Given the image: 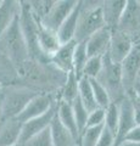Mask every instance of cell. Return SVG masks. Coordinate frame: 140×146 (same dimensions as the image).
<instances>
[{"instance_id":"obj_1","label":"cell","mask_w":140,"mask_h":146,"mask_svg":"<svg viewBox=\"0 0 140 146\" xmlns=\"http://www.w3.org/2000/svg\"><path fill=\"white\" fill-rule=\"evenodd\" d=\"M0 54L10 61L15 67L17 74H20L26 63L29 61L28 49L20 28L19 15L15 17L7 31L0 38Z\"/></svg>"},{"instance_id":"obj_2","label":"cell","mask_w":140,"mask_h":146,"mask_svg":"<svg viewBox=\"0 0 140 146\" xmlns=\"http://www.w3.org/2000/svg\"><path fill=\"white\" fill-rule=\"evenodd\" d=\"M39 91L23 85H4V96H3V121L16 118L23 111L31 100ZM1 121V122H3Z\"/></svg>"},{"instance_id":"obj_3","label":"cell","mask_w":140,"mask_h":146,"mask_svg":"<svg viewBox=\"0 0 140 146\" xmlns=\"http://www.w3.org/2000/svg\"><path fill=\"white\" fill-rule=\"evenodd\" d=\"M105 27L101 10V3H94L90 5V1H82L80 13L78 18V25L74 35L77 43L87 42L94 33Z\"/></svg>"},{"instance_id":"obj_4","label":"cell","mask_w":140,"mask_h":146,"mask_svg":"<svg viewBox=\"0 0 140 146\" xmlns=\"http://www.w3.org/2000/svg\"><path fill=\"white\" fill-rule=\"evenodd\" d=\"M19 22L20 28L22 32V35L25 38V42L28 49L29 60L40 63L42 61L46 60L40 50L38 48V40H37V18L34 17L32 10H31L28 1H20V11H19Z\"/></svg>"},{"instance_id":"obj_5","label":"cell","mask_w":140,"mask_h":146,"mask_svg":"<svg viewBox=\"0 0 140 146\" xmlns=\"http://www.w3.org/2000/svg\"><path fill=\"white\" fill-rule=\"evenodd\" d=\"M99 83L104 85V88L107 90L110 95L111 102L118 104L121 100H123L127 94L124 91L123 83H122V71L119 63H115L108 58L107 55L104 56V63L101 73L96 78Z\"/></svg>"},{"instance_id":"obj_6","label":"cell","mask_w":140,"mask_h":146,"mask_svg":"<svg viewBox=\"0 0 140 146\" xmlns=\"http://www.w3.org/2000/svg\"><path fill=\"white\" fill-rule=\"evenodd\" d=\"M117 29L132 38L134 44L140 40V1L127 0V5L123 11Z\"/></svg>"},{"instance_id":"obj_7","label":"cell","mask_w":140,"mask_h":146,"mask_svg":"<svg viewBox=\"0 0 140 146\" xmlns=\"http://www.w3.org/2000/svg\"><path fill=\"white\" fill-rule=\"evenodd\" d=\"M56 101L57 99L52 93H39L27 104V106L16 117V119L20 123H26L33 118H37L46 113L56 104Z\"/></svg>"},{"instance_id":"obj_8","label":"cell","mask_w":140,"mask_h":146,"mask_svg":"<svg viewBox=\"0 0 140 146\" xmlns=\"http://www.w3.org/2000/svg\"><path fill=\"white\" fill-rule=\"evenodd\" d=\"M78 1L76 0H56L49 12L40 20L42 25L45 28L56 33L65 20L70 16V13L73 11Z\"/></svg>"},{"instance_id":"obj_9","label":"cell","mask_w":140,"mask_h":146,"mask_svg":"<svg viewBox=\"0 0 140 146\" xmlns=\"http://www.w3.org/2000/svg\"><path fill=\"white\" fill-rule=\"evenodd\" d=\"M122 83L125 94L132 93L134 84L137 83L138 74L140 72V44H135L132 51L121 63Z\"/></svg>"},{"instance_id":"obj_10","label":"cell","mask_w":140,"mask_h":146,"mask_svg":"<svg viewBox=\"0 0 140 146\" xmlns=\"http://www.w3.org/2000/svg\"><path fill=\"white\" fill-rule=\"evenodd\" d=\"M134 42L130 36L124 34L123 32L118 31L117 28L111 31V40L108 46L107 56L115 63H122V61L128 56V54L132 51L134 46Z\"/></svg>"},{"instance_id":"obj_11","label":"cell","mask_w":140,"mask_h":146,"mask_svg":"<svg viewBox=\"0 0 140 146\" xmlns=\"http://www.w3.org/2000/svg\"><path fill=\"white\" fill-rule=\"evenodd\" d=\"M55 115H56V104L46 113H44V115L39 116L37 118H33V119H31L26 123H22L19 145L25 144L27 140H29L31 138L38 135L39 133H42L43 130L46 129V128H49Z\"/></svg>"},{"instance_id":"obj_12","label":"cell","mask_w":140,"mask_h":146,"mask_svg":"<svg viewBox=\"0 0 140 146\" xmlns=\"http://www.w3.org/2000/svg\"><path fill=\"white\" fill-rule=\"evenodd\" d=\"M76 45V40H72L67 44H62L57 49V51L49 58V63L58 72L68 74L70 72L73 71V54Z\"/></svg>"},{"instance_id":"obj_13","label":"cell","mask_w":140,"mask_h":146,"mask_svg":"<svg viewBox=\"0 0 140 146\" xmlns=\"http://www.w3.org/2000/svg\"><path fill=\"white\" fill-rule=\"evenodd\" d=\"M37 40H38V48L40 50V52H42V55L46 60H49L57 51V49L61 46L60 40L57 38V34L55 32L45 28L38 18H37Z\"/></svg>"},{"instance_id":"obj_14","label":"cell","mask_w":140,"mask_h":146,"mask_svg":"<svg viewBox=\"0 0 140 146\" xmlns=\"http://www.w3.org/2000/svg\"><path fill=\"white\" fill-rule=\"evenodd\" d=\"M111 31L108 27L99 29L96 33H94L90 38L85 42L87 44V52L89 57L96 56H105L108 51L111 40Z\"/></svg>"},{"instance_id":"obj_15","label":"cell","mask_w":140,"mask_h":146,"mask_svg":"<svg viewBox=\"0 0 140 146\" xmlns=\"http://www.w3.org/2000/svg\"><path fill=\"white\" fill-rule=\"evenodd\" d=\"M125 5H127V0H107L101 3L102 17L106 27L110 29L117 28Z\"/></svg>"},{"instance_id":"obj_16","label":"cell","mask_w":140,"mask_h":146,"mask_svg":"<svg viewBox=\"0 0 140 146\" xmlns=\"http://www.w3.org/2000/svg\"><path fill=\"white\" fill-rule=\"evenodd\" d=\"M49 129H50L52 146H78L77 139L71 134V131L66 127L62 125L56 115L54 116L50 125H49Z\"/></svg>"},{"instance_id":"obj_17","label":"cell","mask_w":140,"mask_h":146,"mask_svg":"<svg viewBox=\"0 0 140 146\" xmlns=\"http://www.w3.org/2000/svg\"><path fill=\"white\" fill-rule=\"evenodd\" d=\"M80 7H82V1H78L76 7L73 9V11L70 13V16L66 18L65 22L61 25V27L56 32L57 38L60 40L61 45L74 40L77 25H78V18H79V13H80Z\"/></svg>"},{"instance_id":"obj_18","label":"cell","mask_w":140,"mask_h":146,"mask_svg":"<svg viewBox=\"0 0 140 146\" xmlns=\"http://www.w3.org/2000/svg\"><path fill=\"white\" fill-rule=\"evenodd\" d=\"M22 123L16 118L0 123V146H17L20 141Z\"/></svg>"},{"instance_id":"obj_19","label":"cell","mask_w":140,"mask_h":146,"mask_svg":"<svg viewBox=\"0 0 140 146\" xmlns=\"http://www.w3.org/2000/svg\"><path fill=\"white\" fill-rule=\"evenodd\" d=\"M56 116L58 118V121L62 123V125L66 127L71 131V134L77 139V141H79L78 128H77V123L74 119V115H73V111H72L71 104H67L65 101H62V100H57Z\"/></svg>"},{"instance_id":"obj_20","label":"cell","mask_w":140,"mask_h":146,"mask_svg":"<svg viewBox=\"0 0 140 146\" xmlns=\"http://www.w3.org/2000/svg\"><path fill=\"white\" fill-rule=\"evenodd\" d=\"M20 1L13 0H3L0 4V38L7 31V28L19 15Z\"/></svg>"},{"instance_id":"obj_21","label":"cell","mask_w":140,"mask_h":146,"mask_svg":"<svg viewBox=\"0 0 140 146\" xmlns=\"http://www.w3.org/2000/svg\"><path fill=\"white\" fill-rule=\"evenodd\" d=\"M78 83L79 79L76 77L73 71L66 76L65 83L61 85V93L57 100H62L67 104H72L78 98Z\"/></svg>"},{"instance_id":"obj_22","label":"cell","mask_w":140,"mask_h":146,"mask_svg":"<svg viewBox=\"0 0 140 146\" xmlns=\"http://www.w3.org/2000/svg\"><path fill=\"white\" fill-rule=\"evenodd\" d=\"M78 98L80 100V102L83 104V106L87 108L88 112H92L94 110L98 108L96 101L94 99V94H93V89L90 85V82L88 78H83L79 79L78 83Z\"/></svg>"},{"instance_id":"obj_23","label":"cell","mask_w":140,"mask_h":146,"mask_svg":"<svg viewBox=\"0 0 140 146\" xmlns=\"http://www.w3.org/2000/svg\"><path fill=\"white\" fill-rule=\"evenodd\" d=\"M88 58L89 56L87 52V44H85V42L77 43L73 54V73L78 79L83 78V71Z\"/></svg>"},{"instance_id":"obj_24","label":"cell","mask_w":140,"mask_h":146,"mask_svg":"<svg viewBox=\"0 0 140 146\" xmlns=\"http://www.w3.org/2000/svg\"><path fill=\"white\" fill-rule=\"evenodd\" d=\"M119 122V106L116 102H111L108 107L105 110V122L104 127L107 128L112 134L116 136L117 134V128H118Z\"/></svg>"},{"instance_id":"obj_25","label":"cell","mask_w":140,"mask_h":146,"mask_svg":"<svg viewBox=\"0 0 140 146\" xmlns=\"http://www.w3.org/2000/svg\"><path fill=\"white\" fill-rule=\"evenodd\" d=\"M71 106H72V111H73V115H74L77 128H78V133L80 136L84 131V129L87 128V121H88L89 112L87 111V108L83 106V104L80 102L79 98H77L71 104Z\"/></svg>"},{"instance_id":"obj_26","label":"cell","mask_w":140,"mask_h":146,"mask_svg":"<svg viewBox=\"0 0 140 146\" xmlns=\"http://www.w3.org/2000/svg\"><path fill=\"white\" fill-rule=\"evenodd\" d=\"M89 82H90V85H92L94 99L96 101L98 107L106 110L108 107V105L111 104V99H110V95H108L107 90L96 79H89Z\"/></svg>"},{"instance_id":"obj_27","label":"cell","mask_w":140,"mask_h":146,"mask_svg":"<svg viewBox=\"0 0 140 146\" xmlns=\"http://www.w3.org/2000/svg\"><path fill=\"white\" fill-rule=\"evenodd\" d=\"M104 129V125L85 128L82 135L79 136L78 146H96V143Z\"/></svg>"},{"instance_id":"obj_28","label":"cell","mask_w":140,"mask_h":146,"mask_svg":"<svg viewBox=\"0 0 140 146\" xmlns=\"http://www.w3.org/2000/svg\"><path fill=\"white\" fill-rule=\"evenodd\" d=\"M104 63V56H96V57H89L87 63H85L83 77L88 79H96L99 74L101 73Z\"/></svg>"},{"instance_id":"obj_29","label":"cell","mask_w":140,"mask_h":146,"mask_svg":"<svg viewBox=\"0 0 140 146\" xmlns=\"http://www.w3.org/2000/svg\"><path fill=\"white\" fill-rule=\"evenodd\" d=\"M20 146H52L50 129L46 128L42 133H39L38 135L31 138L29 140H27L25 144H22Z\"/></svg>"},{"instance_id":"obj_30","label":"cell","mask_w":140,"mask_h":146,"mask_svg":"<svg viewBox=\"0 0 140 146\" xmlns=\"http://www.w3.org/2000/svg\"><path fill=\"white\" fill-rule=\"evenodd\" d=\"M104 122H105V110L98 107L96 110L89 112L88 121H87V128L104 125Z\"/></svg>"},{"instance_id":"obj_31","label":"cell","mask_w":140,"mask_h":146,"mask_svg":"<svg viewBox=\"0 0 140 146\" xmlns=\"http://www.w3.org/2000/svg\"><path fill=\"white\" fill-rule=\"evenodd\" d=\"M115 140H116V136L112 134L107 128L104 127V129L100 134V138H99L98 143H96V146H113Z\"/></svg>"},{"instance_id":"obj_32","label":"cell","mask_w":140,"mask_h":146,"mask_svg":"<svg viewBox=\"0 0 140 146\" xmlns=\"http://www.w3.org/2000/svg\"><path fill=\"white\" fill-rule=\"evenodd\" d=\"M130 102H132V108H133V115H134V121H135V125H140V99H138L134 95V93L127 94Z\"/></svg>"},{"instance_id":"obj_33","label":"cell","mask_w":140,"mask_h":146,"mask_svg":"<svg viewBox=\"0 0 140 146\" xmlns=\"http://www.w3.org/2000/svg\"><path fill=\"white\" fill-rule=\"evenodd\" d=\"M124 141H132V143H139L140 144V125H135L128 131L125 135Z\"/></svg>"},{"instance_id":"obj_34","label":"cell","mask_w":140,"mask_h":146,"mask_svg":"<svg viewBox=\"0 0 140 146\" xmlns=\"http://www.w3.org/2000/svg\"><path fill=\"white\" fill-rule=\"evenodd\" d=\"M3 96H4V85L0 86V123L3 121Z\"/></svg>"},{"instance_id":"obj_35","label":"cell","mask_w":140,"mask_h":146,"mask_svg":"<svg viewBox=\"0 0 140 146\" xmlns=\"http://www.w3.org/2000/svg\"><path fill=\"white\" fill-rule=\"evenodd\" d=\"M132 91L134 93L135 96H137L138 99H140V84H139V83H135V84H134Z\"/></svg>"},{"instance_id":"obj_36","label":"cell","mask_w":140,"mask_h":146,"mask_svg":"<svg viewBox=\"0 0 140 146\" xmlns=\"http://www.w3.org/2000/svg\"><path fill=\"white\" fill-rule=\"evenodd\" d=\"M121 146H140L139 143H132V141H124Z\"/></svg>"},{"instance_id":"obj_37","label":"cell","mask_w":140,"mask_h":146,"mask_svg":"<svg viewBox=\"0 0 140 146\" xmlns=\"http://www.w3.org/2000/svg\"><path fill=\"white\" fill-rule=\"evenodd\" d=\"M137 83L140 84V72H139V74H138V78H137Z\"/></svg>"},{"instance_id":"obj_38","label":"cell","mask_w":140,"mask_h":146,"mask_svg":"<svg viewBox=\"0 0 140 146\" xmlns=\"http://www.w3.org/2000/svg\"><path fill=\"white\" fill-rule=\"evenodd\" d=\"M137 44H140V40H139V42H138V43H137Z\"/></svg>"},{"instance_id":"obj_39","label":"cell","mask_w":140,"mask_h":146,"mask_svg":"<svg viewBox=\"0 0 140 146\" xmlns=\"http://www.w3.org/2000/svg\"><path fill=\"white\" fill-rule=\"evenodd\" d=\"M0 4H1V0H0Z\"/></svg>"},{"instance_id":"obj_40","label":"cell","mask_w":140,"mask_h":146,"mask_svg":"<svg viewBox=\"0 0 140 146\" xmlns=\"http://www.w3.org/2000/svg\"><path fill=\"white\" fill-rule=\"evenodd\" d=\"M0 86H3V85H1V84H0Z\"/></svg>"},{"instance_id":"obj_41","label":"cell","mask_w":140,"mask_h":146,"mask_svg":"<svg viewBox=\"0 0 140 146\" xmlns=\"http://www.w3.org/2000/svg\"><path fill=\"white\" fill-rule=\"evenodd\" d=\"M17 146H20V145H17Z\"/></svg>"}]
</instances>
